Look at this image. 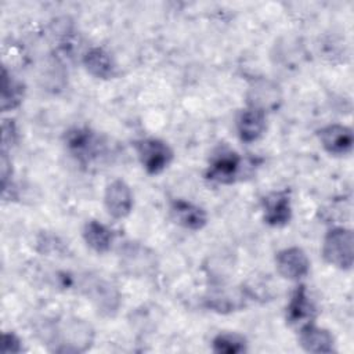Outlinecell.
I'll list each match as a JSON object with an SVG mask.
<instances>
[{"label":"cell","mask_w":354,"mask_h":354,"mask_svg":"<svg viewBox=\"0 0 354 354\" xmlns=\"http://www.w3.org/2000/svg\"><path fill=\"white\" fill-rule=\"evenodd\" d=\"M317 137L324 151L332 156H346L353 151V129L346 124L330 123L322 126L317 130Z\"/></svg>","instance_id":"7c38bea8"},{"label":"cell","mask_w":354,"mask_h":354,"mask_svg":"<svg viewBox=\"0 0 354 354\" xmlns=\"http://www.w3.org/2000/svg\"><path fill=\"white\" fill-rule=\"evenodd\" d=\"M140 165L149 176L163 173L174 160L173 148L162 138L144 137L133 142Z\"/></svg>","instance_id":"8992f818"},{"label":"cell","mask_w":354,"mask_h":354,"mask_svg":"<svg viewBox=\"0 0 354 354\" xmlns=\"http://www.w3.org/2000/svg\"><path fill=\"white\" fill-rule=\"evenodd\" d=\"M25 98V84L17 79L7 66L1 69V97L0 108L3 112L12 111L18 108Z\"/></svg>","instance_id":"ffe728a7"},{"label":"cell","mask_w":354,"mask_h":354,"mask_svg":"<svg viewBox=\"0 0 354 354\" xmlns=\"http://www.w3.org/2000/svg\"><path fill=\"white\" fill-rule=\"evenodd\" d=\"M263 220L267 225L282 228L292 220V194L290 189L271 191L261 198Z\"/></svg>","instance_id":"30bf717a"},{"label":"cell","mask_w":354,"mask_h":354,"mask_svg":"<svg viewBox=\"0 0 354 354\" xmlns=\"http://www.w3.org/2000/svg\"><path fill=\"white\" fill-rule=\"evenodd\" d=\"M299 344L307 353L328 354L335 351V336L330 330L310 324L299 329Z\"/></svg>","instance_id":"ac0fdd59"},{"label":"cell","mask_w":354,"mask_h":354,"mask_svg":"<svg viewBox=\"0 0 354 354\" xmlns=\"http://www.w3.org/2000/svg\"><path fill=\"white\" fill-rule=\"evenodd\" d=\"M64 144L68 153L82 166L97 162L105 152L102 138L87 126H75L65 131Z\"/></svg>","instance_id":"277c9868"},{"label":"cell","mask_w":354,"mask_h":354,"mask_svg":"<svg viewBox=\"0 0 354 354\" xmlns=\"http://www.w3.org/2000/svg\"><path fill=\"white\" fill-rule=\"evenodd\" d=\"M275 267L282 278L299 282L308 275L311 261L301 248L289 246L275 253Z\"/></svg>","instance_id":"8fae6325"},{"label":"cell","mask_w":354,"mask_h":354,"mask_svg":"<svg viewBox=\"0 0 354 354\" xmlns=\"http://www.w3.org/2000/svg\"><path fill=\"white\" fill-rule=\"evenodd\" d=\"M1 151L8 152L12 149L19 138L18 127L14 119H3L1 123Z\"/></svg>","instance_id":"7402d4cb"},{"label":"cell","mask_w":354,"mask_h":354,"mask_svg":"<svg viewBox=\"0 0 354 354\" xmlns=\"http://www.w3.org/2000/svg\"><path fill=\"white\" fill-rule=\"evenodd\" d=\"M249 300L243 286L235 289H216L207 295L205 299V306L218 314H230L234 311H239L246 306Z\"/></svg>","instance_id":"e0dca14e"},{"label":"cell","mask_w":354,"mask_h":354,"mask_svg":"<svg viewBox=\"0 0 354 354\" xmlns=\"http://www.w3.org/2000/svg\"><path fill=\"white\" fill-rule=\"evenodd\" d=\"M246 106L260 111L266 115L277 112L283 104L281 86L268 77H254L245 93Z\"/></svg>","instance_id":"ba28073f"},{"label":"cell","mask_w":354,"mask_h":354,"mask_svg":"<svg viewBox=\"0 0 354 354\" xmlns=\"http://www.w3.org/2000/svg\"><path fill=\"white\" fill-rule=\"evenodd\" d=\"M24 351V342L15 332H4L1 335V353L18 354Z\"/></svg>","instance_id":"603a6c76"},{"label":"cell","mask_w":354,"mask_h":354,"mask_svg":"<svg viewBox=\"0 0 354 354\" xmlns=\"http://www.w3.org/2000/svg\"><path fill=\"white\" fill-rule=\"evenodd\" d=\"M321 254L329 266L342 271L351 270L354 263L353 231L343 225L330 227L324 235Z\"/></svg>","instance_id":"3957f363"},{"label":"cell","mask_w":354,"mask_h":354,"mask_svg":"<svg viewBox=\"0 0 354 354\" xmlns=\"http://www.w3.org/2000/svg\"><path fill=\"white\" fill-rule=\"evenodd\" d=\"M104 206L112 218H126L134 206V195L130 185L122 178L112 180L104 191Z\"/></svg>","instance_id":"4fadbf2b"},{"label":"cell","mask_w":354,"mask_h":354,"mask_svg":"<svg viewBox=\"0 0 354 354\" xmlns=\"http://www.w3.org/2000/svg\"><path fill=\"white\" fill-rule=\"evenodd\" d=\"M169 216L173 223L189 231H201L209 221L207 213L202 206L183 198H177L170 202Z\"/></svg>","instance_id":"5bb4252c"},{"label":"cell","mask_w":354,"mask_h":354,"mask_svg":"<svg viewBox=\"0 0 354 354\" xmlns=\"http://www.w3.org/2000/svg\"><path fill=\"white\" fill-rule=\"evenodd\" d=\"M212 351L216 354H243L248 351V340L236 332H220L212 340Z\"/></svg>","instance_id":"44dd1931"},{"label":"cell","mask_w":354,"mask_h":354,"mask_svg":"<svg viewBox=\"0 0 354 354\" xmlns=\"http://www.w3.org/2000/svg\"><path fill=\"white\" fill-rule=\"evenodd\" d=\"M235 129L239 140L246 144L259 141L267 130V115L245 106L235 116Z\"/></svg>","instance_id":"9a60e30c"},{"label":"cell","mask_w":354,"mask_h":354,"mask_svg":"<svg viewBox=\"0 0 354 354\" xmlns=\"http://www.w3.org/2000/svg\"><path fill=\"white\" fill-rule=\"evenodd\" d=\"M254 163L246 166L245 159L227 145H220L210 155L207 167L205 170V178L221 185H231L243 180V176H249V169H253Z\"/></svg>","instance_id":"7a4b0ae2"},{"label":"cell","mask_w":354,"mask_h":354,"mask_svg":"<svg viewBox=\"0 0 354 354\" xmlns=\"http://www.w3.org/2000/svg\"><path fill=\"white\" fill-rule=\"evenodd\" d=\"M82 236L84 243L98 254L108 253L115 242L116 234L106 224L98 220H87L82 230Z\"/></svg>","instance_id":"d6986e66"},{"label":"cell","mask_w":354,"mask_h":354,"mask_svg":"<svg viewBox=\"0 0 354 354\" xmlns=\"http://www.w3.org/2000/svg\"><path fill=\"white\" fill-rule=\"evenodd\" d=\"M79 288L101 317L112 318L118 314L122 306V295L115 283L101 277L87 275L83 277Z\"/></svg>","instance_id":"5b68a950"},{"label":"cell","mask_w":354,"mask_h":354,"mask_svg":"<svg viewBox=\"0 0 354 354\" xmlns=\"http://www.w3.org/2000/svg\"><path fill=\"white\" fill-rule=\"evenodd\" d=\"M119 267L130 277H147L158 267L156 253L147 245L124 241L118 249Z\"/></svg>","instance_id":"52a82bcc"},{"label":"cell","mask_w":354,"mask_h":354,"mask_svg":"<svg viewBox=\"0 0 354 354\" xmlns=\"http://www.w3.org/2000/svg\"><path fill=\"white\" fill-rule=\"evenodd\" d=\"M82 64L88 75L101 80H111L118 77L119 68L112 54L104 47H90L82 55Z\"/></svg>","instance_id":"2e32d148"},{"label":"cell","mask_w":354,"mask_h":354,"mask_svg":"<svg viewBox=\"0 0 354 354\" xmlns=\"http://www.w3.org/2000/svg\"><path fill=\"white\" fill-rule=\"evenodd\" d=\"M46 330V344L54 353L80 354L94 344L95 330L82 318H66Z\"/></svg>","instance_id":"6da1fadb"},{"label":"cell","mask_w":354,"mask_h":354,"mask_svg":"<svg viewBox=\"0 0 354 354\" xmlns=\"http://www.w3.org/2000/svg\"><path fill=\"white\" fill-rule=\"evenodd\" d=\"M318 315V308L308 295L307 286L304 283H299L285 307V321L286 325L295 329H301L306 325L314 324Z\"/></svg>","instance_id":"9c48e42d"}]
</instances>
